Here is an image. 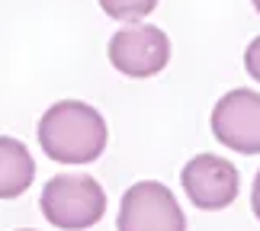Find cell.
<instances>
[{
  "label": "cell",
  "instance_id": "cell-4",
  "mask_svg": "<svg viewBox=\"0 0 260 231\" xmlns=\"http://www.w3.org/2000/svg\"><path fill=\"white\" fill-rule=\"evenodd\" d=\"M109 61L125 77H154L171 61V42L157 26H128L109 39Z\"/></svg>",
  "mask_w": 260,
  "mask_h": 231
},
{
  "label": "cell",
  "instance_id": "cell-8",
  "mask_svg": "<svg viewBox=\"0 0 260 231\" xmlns=\"http://www.w3.org/2000/svg\"><path fill=\"white\" fill-rule=\"evenodd\" d=\"M100 7L113 19H145L157 7V0H100Z\"/></svg>",
  "mask_w": 260,
  "mask_h": 231
},
{
  "label": "cell",
  "instance_id": "cell-10",
  "mask_svg": "<svg viewBox=\"0 0 260 231\" xmlns=\"http://www.w3.org/2000/svg\"><path fill=\"white\" fill-rule=\"evenodd\" d=\"M251 209H254V215H257V222H260V170H257L254 189H251Z\"/></svg>",
  "mask_w": 260,
  "mask_h": 231
},
{
  "label": "cell",
  "instance_id": "cell-2",
  "mask_svg": "<svg viewBox=\"0 0 260 231\" xmlns=\"http://www.w3.org/2000/svg\"><path fill=\"white\" fill-rule=\"evenodd\" d=\"M42 215L61 231H87L106 212V193L87 174H58L42 189Z\"/></svg>",
  "mask_w": 260,
  "mask_h": 231
},
{
  "label": "cell",
  "instance_id": "cell-3",
  "mask_svg": "<svg viewBox=\"0 0 260 231\" xmlns=\"http://www.w3.org/2000/svg\"><path fill=\"white\" fill-rule=\"evenodd\" d=\"M119 231H186L183 209L177 206L174 193L157 180L132 183L122 193L116 218Z\"/></svg>",
  "mask_w": 260,
  "mask_h": 231
},
{
  "label": "cell",
  "instance_id": "cell-7",
  "mask_svg": "<svg viewBox=\"0 0 260 231\" xmlns=\"http://www.w3.org/2000/svg\"><path fill=\"white\" fill-rule=\"evenodd\" d=\"M32 177H36V160L29 154V148L4 135L0 138V199H13L26 193Z\"/></svg>",
  "mask_w": 260,
  "mask_h": 231
},
{
  "label": "cell",
  "instance_id": "cell-5",
  "mask_svg": "<svg viewBox=\"0 0 260 231\" xmlns=\"http://www.w3.org/2000/svg\"><path fill=\"white\" fill-rule=\"evenodd\" d=\"M212 135L238 154H260V93H225L212 109Z\"/></svg>",
  "mask_w": 260,
  "mask_h": 231
},
{
  "label": "cell",
  "instance_id": "cell-12",
  "mask_svg": "<svg viewBox=\"0 0 260 231\" xmlns=\"http://www.w3.org/2000/svg\"><path fill=\"white\" fill-rule=\"evenodd\" d=\"M23 231H32V228H23Z\"/></svg>",
  "mask_w": 260,
  "mask_h": 231
},
{
  "label": "cell",
  "instance_id": "cell-9",
  "mask_svg": "<svg viewBox=\"0 0 260 231\" xmlns=\"http://www.w3.org/2000/svg\"><path fill=\"white\" fill-rule=\"evenodd\" d=\"M244 68H247V74H251L254 80H260V36L254 39L251 45H247V52H244Z\"/></svg>",
  "mask_w": 260,
  "mask_h": 231
},
{
  "label": "cell",
  "instance_id": "cell-11",
  "mask_svg": "<svg viewBox=\"0 0 260 231\" xmlns=\"http://www.w3.org/2000/svg\"><path fill=\"white\" fill-rule=\"evenodd\" d=\"M254 10H257V13H260V0H254Z\"/></svg>",
  "mask_w": 260,
  "mask_h": 231
},
{
  "label": "cell",
  "instance_id": "cell-1",
  "mask_svg": "<svg viewBox=\"0 0 260 231\" xmlns=\"http://www.w3.org/2000/svg\"><path fill=\"white\" fill-rule=\"evenodd\" d=\"M39 145L58 164H90L106 148V122L81 100H61L39 119Z\"/></svg>",
  "mask_w": 260,
  "mask_h": 231
},
{
  "label": "cell",
  "instance_id": "cell-6",
  "mask_svg": "<svg viewBox=\"0 0 260 231\" xmlns=\"http://www.w3.org/2000/svg\"><path fill=\"white\" fill-rule=\"evenodd\" d=\"M180 183H183L193 206L206 209V212H215V209H225L238 199L241 177H238V167L232 160L215 157V154H199L183 167Z\"/></svg>",
  "mask_w": 260,
  "mask_h": 231
}]
</instances>
